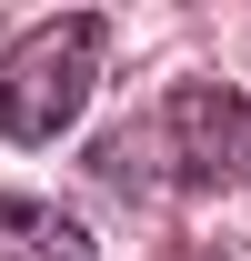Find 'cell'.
Segmentation results:
<instances>
[{
  "label": "cell",
  "instance_id": "obj_2",
  "mask_svg": "<svg viewBox=\"0 0 251 261\" xmlns=\"http://www.w3.org/2000/svg\"><path fill=\"white\" fill-rule=\"evenodd\" d=\"M161 130V181H181V191H221V181H241V151H251V100L231 81H181V91L151 111Z\"/></svg>",
  "mask_w": 251,
  "mask_h": 261
},
{
  "label": "cell",
  "instance_id": "obj_3",
  "mask_svg": "<svg viewBox=\"0 0 251 261\" xmlns=\"http://www.w3.org/2000/svg\"><path fill=\"white\" fill-rule=\"evenodd\" d=\"M0 261H101V241L70 221L61 201H31V191H0Z\"/></svg>",
  "mask_w": 251,
  "mask_h": 261
},
{
  "label": "cell",
  "instance_id": "obj_4",
  "mask_svg": "<svg viewBox=\"0 0 251 261\" xmlns=\"http://www.w3.org/2000/svg\"><path fill=\"white\" fill-rule=\"evenodd\" d=\"M101 181H111V191H161V130L151 121H131V130H111V141H101Z\"/></svg>",
  "mask_w": 251,
  "mask_h": 261
},
{
  "label": "cell",
  "instance_id": "obj_5",
  "mask_svg": "<svg viewBox=\"0 0 251 261\" xmlns=\"http://www.w3.org/2000/svg\"><path fill=\"white\" fill-rule=\"evenodd\" d=\"M171 261H221V251H211V241H181V251H171Z\"/></svg>",
  "mask_w": 251,
  "mask_h": 261
},
{
  "label": "cell",
  "instance_id": "obj_1",
  "mask_svg": "<svg viewBox=\"0 0 251 261\" xmlns=\"http://www.w3.org/2000/svg\"><path fill=\"white\" fill-rule=\"evenodd\" d=\"M101 50H111V31H101L91 10L20 31L0 50V130H10V141H61V130L81 121L91 81H101Z\"/></svg>",
  "mask_w": 251,
  "mask_h": 261
}]
</instances>
